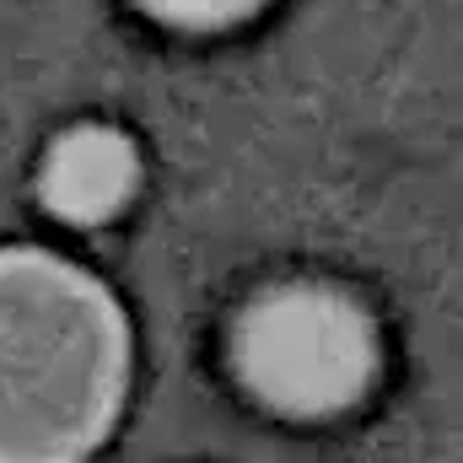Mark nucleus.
<instances>
[{"instance_id": "obj_1", "label": "nucleus", "mask_w": 463, "mask_h": 463, "mask_svg": "<svg viewBox=\"0 0 463 463\" xmlns=\"http://www.w3.org/2000/svg\"><path fill=\"white\" fill-rule=\"evenodd\" d=\"M129 393V318L81 264L0 248V463H87Z\"/></svg>"}, {"instance_id": "obj_2", "label": "nucleus", "mask_w": 463, "mask_h": 463, "mask_svg": "<svg viewBox=\"0 0 463 463\" xmlns=\"http://www.w3.org/2000/svg\"><path fill=\"white\" fill-rule=\"evenodd\" d=\"M237 377L286 420H329L355 410L383 366L377 318L329 280H286L259 291L232 340Z\"/></svg>"}, {"instance_id": "obj_3", "label": "nucleus", "mask_w": 463, "mask_h": 463, "mask_svg": "<svg viewBox=\"0 0 463 463\" xmlns=\"http://www.w3.org/2000/svg\"><path fill=\"white\" fill-rule=\"evenodd\" d=\"M140 189V151L118 124H71L38 162V200L71 227L114 222Z\"/></svg>"}, {"instance_id": "obj_4", "label": "nucleus", "mask_w": 463, "mask_h": 463, "mask_svg": "<svg viewBox=\"0 0 463 463\" xmlns=\"http://www.w3.org/2000/svg\"><path fill=\"white\" fill-rule=\"evenodd\" d=\"M146 16L167 22V27H194V33H216V27H232V22H248L259 5L269 0H135Z\"/></svg>"}]
</instances>
